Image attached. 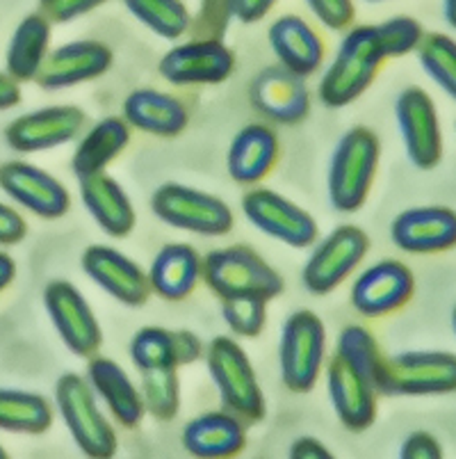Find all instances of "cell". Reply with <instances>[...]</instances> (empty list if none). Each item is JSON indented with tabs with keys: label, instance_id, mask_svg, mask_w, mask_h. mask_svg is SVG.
Returning a JSON list of instances; mask_svg holds the SVG:
<instances>
[{
	"label": "cell",
	"instance_id": "6da1fadb",
	"mask_svg": "<svg viewBox=\"0 0 456 459\" xmlns=\"http://www.w3.org/2000/svg\"><path fill=\"white\" fill-rule=\"evenodd\" d=\"M383 60L386 56L376 26L349 28L317 87L320 101L326 108L351 106L374 82Z\"/></svg>",
	"mask_w": 456,
	"mask_h": 459
},
{
	"label": "cell",
	"instance_id": "7a4b0ae2",
	"mask_svg": "<svg viewBox=\"0 0 456 459\" xmlns=\"http://www.w3.org/2000/svg\"><path fill=\"white\" fill-rule=\"evenodd\" d=\"M382 158V142L367 126H354L333 149L326 190L338 212H357L370 197Z\"/></svg>",
	"mask_w": 456,
	"mask_h": 459
},
{
	"label": "cell",
	"instance_id": "3957f363",
	"mask_svg": "<svg viewBox=\"0 0 456 459\" xmlns=\"http://www.w3.org/2000/svg\"><path fill=\"white\" fill-rule=\"evenodd\" d=\"M203 357L224 409L240 416L245 423H261L267 414V403L242 345L231 336H217Z\"/></svg>",
	"mask_w": 456,
	"mask_h": 459
},
{
	"label": "cell",
	"instance_id": "277c9868",
	"mask_svg": "<svg viewBox=\"0 0 456 459\" xmlns=\"http://www.w3.org/2000/svg\"><path fill=\"white\" fill-rule=\"evenodd\" d=\"M201 279L206 281L219 299L256 295L262 299H274L283 293L286 281L270 263L246 245L212 249L203 258Z\"/></svg>",
	"mask_w": 456,
	"mask_h": 459
},
{
	"label": "cell",
	"instance_id": "5b68a950",
	"mask_svg": "<svg viewBox=\"0 0 456 459\" xmlns=\"http://www.w3.org/2000/svg\"><path fill=\"white\" fill-rule=\"evenodd\" d=\"M56 409L82 455L91 459L115 457L119 439L110 420L100 411L87 377L78 373L60 375L56 384Z\"/></svg>",
	"mask_w": 456,
	"mask_h": 459
},
{
	"label": "cell",
	"instance_id": "8992f818",
	"mask_svg": "<svg viewBox=\"0 0 456 459\" xmlns=\"http://www.w3.org/2000/svg\"><path fill=\"white\" fill-rule=\"evenodd\" d=\"M151 211L167 227L206 238L226 236L236 224L231 206L224 199L174 181L162 183L153 192Z\"/></svg>",
	"mask_w": 456,
	"mask_h": 459
},
{
	"label": "cell",
	"instance_id": "52a82bcc",
	"mask_svg": "<svg viewBox=\"0 0 456 459\" xmlns=\"http://www.w3.org/2000/svg\"><path fill=\"white\" fill-rule=\"evenodd\" d=\"M326 357V327L315 311L299 308L286 320L279 341V368L286 389L311 394Z\"/></svg>",
	"mask_w": 456,
	"mask_h": 459
},
{
	"label": "cell",
	"instance_id": "ba28073f",
	"mask_svg": "<svg viewBox=\"0 0 456 459\" xmlns=\"http://www.w3.org/2000/svg\"><path fill=\"white\" fill-rule=\"evenodd\" d=\"M456 394V354L438 350H411L386 357L379 395H426Z\"/></svg>",
	"mask_w": 456,
	"mask_h": 459
},
{
	"label": "cell",
	"instance_id": "9c48e42d",
	"mask_svg": "<svg viewBox=\"0 0 456 459\" xmlns=\"http://www.w3.org/2000/svg\"><path fill=\"white\" fill-rule=\"evenodd\" d=\"M370 252V238L357 224H342L313 247L301 281L313 295L333 293Z\"/></svg>",
	"mask_w": 456,
	"mask_h": 459
},
{
	"label": "cell",
	"instance_id": "30bf717a",
	"mask_svg": "<svg viewBox=\"0 0 456 459\" xmlns=\"http://www.w3.org/2000/svg\"><path fill=\"white\" fill-rule=\"evenodd\" d=\"M242 212L258 231L288 247H311L320 233L315 217L306 208L297 206L295 202L270 187H251L249 192H245Z\"/></svg>",
	"mask_w": 456,
	"mask_h": 459
},
{
	"label": "cell",
	"instance_id": "8fae6325",
	"mask_svg": "<svg viewBox=\"0 0 456 459\" xmlns=\"http://www.w3.org/2000/svg\"><path fill=\"white\" fill-rule=\"evenodd\" d=\"M395 119L413 167L429 172L443 160V131L436 103L422 87L401 90L395 101Z\"/></svg>",
	"mask_w": 456,
	"mask_h": 459
},
{
	"label": "cell",
	"instance_id": "7c38bea8",
	"mask_svg": "<svg viewBox=\"0 0 456 459\" xmlns=\"http://www.w3.org/2000/svg\"><path fill=\"white\" fill-rule=\"evenodd\" d=\"M158 71L176 87L221 85L236 71V53L221 39L199 37L169 48L162 56Z\"/></svg>",
	"mask_w": 456,
	"mask_h": 459
},
{
	"label": "cell",
	"instance_id": "4fadbf2b",
	"mask_svg": "<svg viewBox=\"0 0 456 459\" xmlns=\"http://www.w3.org/2000/svg\"><path fill=\"white\" fill-rule=\"evenodd\" d=\"M44 307L57 336L75 357H94L103 343V332L85 295L71 281L56 279L44 288Z\"/></svg>",
	"mask_w": 456,
	"mask_h": 459
},
{
	"label": "cell",
	"instance_id": "5bb4252c",
	"mask_svg": "<svg viewBox=\"0 0 456 459\" xmlns=\"http://www.w3.org/2000/svg\"><path fill=\"white\" fill-rule=\"evenodd\" d=\"M416 277L411 268L395 258L372 263L351 283V307L363 318H383L411 302Z\"/></svg>",
	"mask_w": 456,
	"mask_h": 459
},
{
	"label": "cell",
	"instance_id": "9a60e30c",
	"mask_svg": "<svg viewBox=\"0 0 456 459\" xmlns=\"http://www.w3.org/2000/svg\"><path fill=\"white\" fill-rule=\"evenodd\" d=\"M87 112L78 106H48L16 117L5 128V142L19 153L65 147L85 131Z\"/></svg>",
	"mask_w": 456,
	"mask_h": 459
},
{
	"label": "cell",
	"instance_id": "2e32d148",
	"mask_svg": "<svg viewBox=\"0 0 456 459\" xmlns=\"http://www.w3.org/2000/svg\"><path fill=\"white\" fill-rule=\"evenodd\" d=\"M0 190L41 220H60L71 211L65 183L32 162L10 160L0 165Z\"/></svg>",
	"mask_w": 456,
	"mask_h": 459
},
{
	"label": "cell",
	"instance_id": "e0dca14e",
	"mask_svg": "<svg viewBox=\"0 0 456 459\" xmlns=\"http://www.w3.org/2000/svg\"><path fill=\"white\" fill-rule=\"evenodd\" d=\"M251 106L262 117L283 126L304 122L311 112V91L306 78L283 65L265 66L256 74L249 90Z\"/></svg>",
	"mask_w": 456,
	"mask_h": 459
},
{
	"label": "cell",
	"instance_id": "ac0fdd59",
	"mask_svg": "<svg viewBox=\"0 0 456 459\" xmlns=\"http://www.w3.org/2000/svg\"><path fill=\"white\" fill-rule=\"evenodd\" d=\"M110 46L96 39H78L48 51L35 82L41 90H69L100 78L112 69Z\"/></svg>",
	"mask_w": 456,
	"mask_h": 459
},
{
	"label": "cell",
	"instance_id": "d6986e66",
	"mask_svg": "<svg viewBox=\"0 0 456 459\" xmlns=\"http://www.w3.org/2000/svg\"><path fill=\"white\" fill-rule=\"evenodd\" d=\"M82 273L124 307H144L151 295L149 274L133 258L108 245H90L82 252Z\"/></svg>",
	"mask_w": 456,
	"mask_h": 459
},
{
	"label": "cell",
	"instance_id": "ffe728a7",
	"mask_svg": "<svg viewBox=\"0 0 456 459\" xmlns=\"http://www.w3.org/2000/svg\"><path fill=\"white\" fill-rule=\"evenodd\" d=\"M391 240L407 254H443L456 247V211L416 206L401 211L391 224Z\"/></svg>",
	"mask_w": 456,
	"mask_h": 459
},
{
	"label": "cell",
	"instance_id": "44dd1931",
	"mask_svg": "<svg viewBox=\"0 0 456 459\" xmlns=\"http://www.w3.org/2000/svg\"><path fill=\"white\" fill-rule=\"evenodd\" d=\"M326 389L338 420L349 432H366L376 420V389L351 368L340 354H333L326 366Z\"/></svg>",
	"mask_w": 456,
	"mask_h": 459
},
{
	"label": "cell",
	"instance_id": "7402d4cb",
	"mask_svg": "<svg viewBox=\"0 0 456 459\" xmlns=\"http://www.w3.org/2000/svg\"><path fill=\"white\" fill-rule=\"evenodd\" d=\"M183 448L199 459H228L246 448V423L228 409L206 411L183 428Z\"/></svg>",
	"mask_w": 456,
	"mask_h": 459
},
{
	"label": "cell",
	"instance_id": "603a6c76",
	"mask_svg": "<svg viewBox=\"0 0 456 459\" xmlns=\"http://www.w3.org/2000/svg\"><path fill=\"white\" fill-rule=\"evenodd\" d=\"M85 377L96 398L106 403L108 411L121 428L135 429L144 420L146 407L142 391L116 361L108 357H90Z\"/></svg>",
	"mask_w": 456,
	"mask_h": 459
},
{
	"label": "cell",
	"instance_id": "cb8c5ba5",
	"mask_svg": "<svg viewBox=\"0 0 456 459\" xmlns=\"http://www.w3.org/2000/svg\"><path fill=\"white\" fill-rule=\"evenodd\" d=\"M82 206L91 215L100 231L110 238L131 236L137 224V212L128 192L119 181L106 172L81 178Z\"/></svg>",
	"mask_w": 456,
	"mask_h": 459
},
{
	"label": "cell",
	"instance_id": "d4e9b609",
	"mask_svg": "<svg viewBox=\"0 0 456 459\" xmlns=\"http://www.w3.org/2000/svg\"><path fill=\"white\" fill-rule=\"evenodd\" d=\"M124 119L131 128L149 135L176 137L190 124V112L178 96L153 87H140L125 96Z\"/></svg>",
	"mask_w": 456,
	"mask_h": 459
},
{
	"label": "cell",
	"instance_id": "484cf974",
	"mask_svg": "<svg viewBox=\"0 0 456 459\" xmlns=\"http://www.w3.org/2000/svg\"><path fill=\"white\" fill-rule=\"evenodd\" d=\"M271 53L279 65L308 78L324 62V41L306 19L297 14H283L274 21L267 32Z\"/></svg>",
	"mask_w": 456,
	"mask_h": 459
},
{
	"label": "cell",
	"instance_id": "4316f807",
	"mask_svg": "<svg viewBox=\"0 0 456 459\" xmlns=\"http://www.w3.org/2000/svg\"><path fill=\"white\" fill-rule=\"evenodd\" d=\"M279 152H281V144L274 128L267 124H246L233 137L228 156H226V167L236 183L256 186L274 169Z\"/></svg>",
	"mask_w": 456,
	"mask_h": 459
},
{
	"label": "cell",
	"instance_id": "83f0119b",
	"mask_svg": "<svg viewBox=\"0 0 456 459\" xmlns=\"http://www.w3.org/2000/svg\"><path fill=\"white\" fill-rule=\"evenodd\" d=\"M203 273V258L192 245L169 243L156 254L149 268L151 293L167 302H183L194 293Z\"/></svg>",
	"mask_w": 456,
	"mask_h": 459
},
{
	"label": "cell",
	"instance_id": "f1b7e54d",
	"mask_svg": "<svg viewBox=\"0 0 456 459\" xmlns=\"http://www.w3.org/2000/svg\"><path fill=\"white\" fill-rule=\"evenodd\" d=\"M131 144V126L121 117H106L96 122L85 135L78 140L73 158H71V169L75 178L91 177V174L106 172V167L115 162L125 147Z\"/></svg>",
	"mask_w": 456,
	"mask_h": 459
},
{
	"label": "cell",
	"instance_id": "f546056e",
	"mask_svg": "<svg viewBox=\"0 0 456 459\" xmlns=\"http://www.w3.org/2000/svg\"><path fill=\"white\" fill-rule=\"evenodd\" d=\"M53 39L50 32V21L41 12L28 14L19 26L14 28L7 44L5 53V71L16 82H30L39 74L48 46Z\"/></svg>",
	"mask_w": 456,
	"mask_h": 459
},
{
	"label": "cell",
	"instance_id": "4dcf8cb0",
	"mask_svg": "<svg viewBox=\"0 0 456 459\" xmlns=\"http://www.w3.org/2000/svg\"><path fill=\"white\" fill-rule=\"evenodd\" d=\"M53 404L41 394L0 389V429L12 434H44L53 425Z\"/></svg>",
	"mask_w": 456,
	"mask_h": 459
},
{
	"label": "cell",
	"instance_id": "1f68e13d",
	"mask_svg": "<svg viewBox=\"0 0 456 459\" xmlns=\"http://www.w3.org/2000/svg\"><path fill=\"white\" fill-rule=\"evenodd\" d=\"M336 352L351 368H357L379 394L386 354L382 352V345L376 343L370 329H366L363 325H347L336 341Z\"/></svg>",
	"mask_w": 456,
	"mask_h": 459
},
{
	"label": "cell",
	"instance_id": "d6a6232c",
	"mask_svg": "<svg viewBox=\"0 0 456 459\" xmlns=\"http://www.w3.org/2000/svg\"><path fill=\"white\" fill-rule=\"evenodd\" d=\"M124 7L162 39H181L192 26V14L183 0H124Z\"/></svg>",
	"mask_w": 456,
	"mask_h": 459
},
{
	"label": "cell",
	"instance_id": "836d02e7",
	"mask_svg": "<svg viewBox=\"0 0 456 459\" xmlns=\"http://www.w3.org/2000/svg\"><path fill=\"white\" fill-rule=\"evenodd\" d=\"M416 53L426 76L456 101V39L445 32H429Z\"/></svg>",
	"mask_w": 456,
	"mask_h": 459
},
{
	"label": "cell",
	"instance_id": "e575fe53",
	"mask_svg": "<svg viewBox=\"0 0 456 459\" xmlns=\"http://www.w3.org/2000/svg\"><path fill=\"white\" fill-rule=\"evenodd\" d=\"M131 361L140 373L181 368L176 352V332L165 327H142L131 341Z\"/></svg>",
	"mask_w": 456,
	"mask_h": 459
},
{
	"label": "cell",
	"instance_id": "d590c367",
	"mask_svg": "<svg viewBox=\"0 0 456 459\" xmlns=\"http://www.w3.org/2000/svg\"><path fill=\"white\" fill-rule=\"evenodd\" d=\"M142 375V400H144L146 414L156 420H174L181 409V379L178 368L146 370Z\"/></svg>",
	"mask_w": 456,
	"mask_h": 459
},
{
	"label": "cell",
	"instance_id": "8d00e7d4",
	"mask_svg": "<svg viewBox=\"0 0 456 459\" xmlns=\"http://www.w3.org/2000/svg\"><path fill=\"white\" fill-rule=\"evenodd\" d=\"M221 318L236 336L258 338L267 325V299L256 295L221 299Z\"/></svg>",
	"mask_w": 456,
	"mask_h": 459
},
{
	"label": "cell",
	"instance_id": "74e56055",
	"mask_svg": "<svg viewBox=\"0 0 456 459\" xmlns=\"http://www.w3.org/2000/svg\"><path fill=\"white\" fill-rule=\"evenodd\" d=\"M376 32H379V39H382L386 60L388 57H404L409 53L417 51V46L425 37V28L413 16H392V19L379 23Z\"/></svg>",
	"mask_w": 456,
	"mask_h": 459
},
{
	"label": "cell",
	"instance_id": "f35d334b",
	"mask_svg": "<svg viewBox=\"0 0 456 459\" xmlns=\"http://www.w3.org/2000/svg\"><path fill=\"white\" fill-rule=\"evenodd\" d=\"M311 14L329 30H345L354 21V0H304Z\"/></svg>",
	"mask_w": 456,
	"mask_h": 459
},
{
	"label": "cell",
	"instance_id": "ab89813d",
	"mask_svg": "<svg viewBox=\"0 0 456 459\" xmlns=\"http://www.w3.org/2000/svg\"><path fill=\"white\" fill-rule=\"evenodd\" d=\"M108 0H39V12L50 23H69L99 10Z\"/></svg>",
	"mask_w": 456,
	"mask_h": 459
},
{
	"label": "cell",
	"instance_id": "60d3db41",
	"mask_svg": "<svg viewBox=\"0 0 456 459\" xmlns=\"http://www.w3.org/2000/svg\"><path fill=\"white\" fill-rule=\"evenodd\" d=\"M400 457L401 459H441L443 446L434 434L425 432V429H417V432H411L407 439L401 441Z\"/></svg>",
	"mask_w": 456,
	"mask_h": 459
},
{
	"label": "cell",
	"instance_id": "b9f144b4",
	"mask_svg": "<svg viewBox=\"0 0 456 459\" xmlns=\"http://www.w3.org/2000/svg\"><path fill=\"white\" fill-rule=\"evenodd\" d=\"M28 236V222L10 204L0 202V247L19 245Z\"/></svg>",
	"mask_w": 456,
	"mask_h": 459
},
{
	"label": "cell",
	"instance_id": "7bdbcfd3",
	"mask_svg": "<svg viewBox=\"0 0 456 459\" xmlns=\"http://www.w3.org/2000/svg\"><path fill=\"white\" fill-rule=\"evenodd\" d=\"M279 0H231V12L240 23H258Z\"/></svg>",
	"mask_w": 456,
	"mask_h": 459
},
{
	"label": "cell",
	"instance_id": "ee69618b",
	"mask_svg": "<svg viewBox=\"0 0 456 459\" xmlns=\"http://www.w3.org/2000/svg\"><path fill=\"white\" fill-rule=\"evenodd\" d=\"M174 332H176V352H178V364L190 366L206 354L203 343H201V338L196 336L194 332H190V329H174Z\"/></svg>",
	"mask_w": 456,
	"mask_h": 459
},
{
	"label": "cell",
	"instance_id": "f6af8a7d",
	"mask_svg": "<svg viewBox=\"0 0 456 459\" xmlns=\"http://www.w3.org/2000/svg\"><path fill=\"white\" fill-rule=\"evenodd\" d=\"M290 459H333V453L315 437H299L288 450Z\"/></svg>",
	"mask_w": 456,
	"mask_h": 459
},
{
	"label": "cell",
	"instance_id": "bcb514c9",
	"mask_svg": "<svg viewBox=\"0 0 456 459\" xmlns=\"http://www.w3.org/2000/svg\"><path fill=\"white\" fill-rule=\"evenodd\" d=\"M21 103V87L7 71H0V110H12Z\"/></svg>",
	"mask_w": 456,
	"mask_h": 459
},
{
	"label": "cell",
	"instance_id": "7dc6e473",
	"mask_svg": "<svg viewBox=\"0 0 456 459\" xmlns=\"http://www.w3.org/2000/svg\"><path fill=\"white\" fill-rule=\"evenodd\" d=\"M16 277V263L14 258L10 256L7 252H0V293L14 281Z\"/></svg>",
	"mask_w": 456,
	"mask_h": 459
},
{
	"label": "cell",
	"instance_id": "c3c4849f",
	"mask_svg": "<svg viewBox=\"0 0 456 459\" xmlns=\"http://www.w3.org/2000/svg\"><path fill=\"white\" fill-rule=\"evenodd\" d=\"M443 16H445L447 26L456 30V0H443Z\"/></svg>",
	"mask_w": 456,
	"mask_h": 459
},
{
	"label": "cell",
	"instance_id": "681fc988",
	"mask_svg": "<svg viewBox=\"0 0 456 459\" xmlns=\"http://www.w3.org/2000/svg\"><path fill=\"white\" fill-rule=\"evenodd\" d=\"M452 329H454V333H456V304H454V308H452Z\"/></svg>",
	"mask_w": 456,
	"mask_h": 459
},
{
	"label": "cell",
	"instance_id": "f907efd6",
	"mask_svg": "<svg viewBox=\"0 0 456 459\" xmlns=\"http://www.w3.org/2000/svg\"><path fill=\"white\" fill-rule=\"evenodd\" d=\"M0 459H7V453H5V448H3V446H0Z\"/></svg>",
	"mask_w": 456,
	"mask_h": 459
},
{
	"label": "cell",
	"instance_id": "816d5d0a",
	"mask_svg": "<svg viewBox=\"0 0 456 459\" xmlns=\"http://www.w3.org/2000/svg\"><path fill=\"white\" fill-rule=\"evenodd\" d=\"M367 3H382V0H367Z\"/></svg>",
	"mask_w": 456,
	"mask_h": 459
}]
</instances>
